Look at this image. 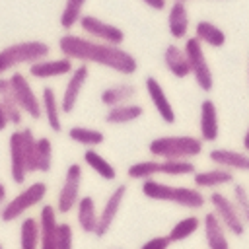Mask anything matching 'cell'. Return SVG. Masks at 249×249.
<instances>
[{
	"label": "cell",
	"instance_id": "cell-1",
	"mask_svg": "<svg viewBox=\"0 0 249 249\" xmlns=\"http://www.w3.org/2000/svg\"><path fill=\"white\" fill-rule=\"evenodd\" d=\"M58 49L60 54L70 60H78L82 64H99L123 76H132L138 70L136 56L123 47L99 43L84 35L64 33L58 39Z\"/></svg>",
	"mask_w": 249,
	"mask_h": 249
},
{
	"label": "cell",
	"instance_id": "cell-2",
	"mask_svg": "<svg viewBox=\"0 0 249 249\" xmlns=\"http://www.w3.org/2000/svg\"><path fill=\"white\" fill-rule=\"evenodd\" d=\"M142 195L150 200L160 202H171L187 210H200L206 204V196L196 187H185V185H169L158 179H146L140 187Z\"/></svg>",
	"mask_w": 249,
	"mask_h": 249
},
{
	"label": "cell",
	"instance_id": "cell-3",
	"mask_svg": "<svg viewBox=\"0 0 249 249\" xmlns=\"http://www.w3.org/2000/svg\"><path fill=\"white\" fill-rule=\"evenodd\" d=\"M204 150V142L191 134H167L150 140L148 152L158 160H195Z\"/></svg>",
	"mask_w": 249,
	"mask_h": 249
},
{
	"label": "cell",
	"instance_id": "cell-4",
	"mask_svg": "<svg viewBox=\"0 0 249 249\" xmlns=\"http://www.w3.org/2000/svg\"><path fill=\"white\" fill-rule=\"evenodd\" d=\"M196 171L193 160H142L134 161L128 165L126 175L128 179L134 181H146V179H156V175H167V177H185L193 175Z\"/></svg>",
	"mask_w": 249,
	"mask_h": 249
},
{
	"label": "cell",
	"instance_id": "cell-5",
	"mask_svg": "<svg viewBox=\"0 0 249 249\" xmlns=\"http://www.w3.org/2000/svg\"><path fill=\"white\" fill-rule=\"evenodd\" d=\"M49 53L51 47L45 41H19L8 45L0 51V76L19 64H33L41 58H47Z\"/></svg>",
	"mask_w": 249,
	"mask_h": 249
},
{
	"label": "cell",
	"instance_id": "cell-6",
	"mask_svg": "<svg viewBox=\"0 0 249 249\" xmlns=\"http://www.w3.org/2000/svg\"><path fill=\"white\" fill-rule=\"evenodd\" d=\"M47 191L49 189H47L45 181H33L23 191H19L14 198L6 200V204L2 206V212H0V220L2 222H14V220L21 218L27 210H31L33 206H37L45 200Z\"/></svg>",
	"mask_w": 249,
	"mask_h": 249
},
{
	"label": "cell",
	"instance_id": "cell-7",
	"mask_svg": "<svg viewBox=\"0 0 249 249\" xmlns=\"http://www.w3.org/2000/svg\"><path fill=\"white\" fill-rule=\"evenodd\" d=\"M183 51L187 54L191 76L195 78V84L198 86L200 91L210 93L212 88H214V74H212V68L208 64V58H206L202 43L196 37H187L185 45H183Z\"/></svg>",
	"mask_w": 249,
	"mask_h": 249
},
{
	"label": "cell",
	"instance_id": "cell-8",
	"mask_svg": "<svg viewBox=\"0 0 249 249\" xmlns=\"http://www.w3.org/2000/svg\"><path fill=\"white\" fill-rule=\"evenodd\" d=\"M206 202L210 204L212 212L216 214V218L224 224V228L228 230L230 235L241 237L247 230V224L243 222V218L239 216L231 196H228L222 191H210V195L206 196Z\"/></svg>",
	"mask_w": 249,
	"mask_h": 249
},
{
	"label": "cell",
	"instance_id": "cell-9",
	"mask_svg": "<svg viewBox=\"0 0 249 249\" xmlns=\"http://www.w3.org/2000/svg\"><path fill=\"white\" fill-rule=\"evenodd\" d=\"M10 89H12V97L16 101V105L21 109L23 115L31 117V119H41L43 111H41V97L33 91L29 80L25 78V74L21 72H14L10 78Z\"/></svg>",
	"mask_w": 249,
	"mask_h": 249
},
{
	"label": "cell",
	"instance_id": "cell-10",
	"mask_svg": "<svg viewBox=\"0 0 249 249\" xmlns=\"http://www.w3.org/2000/svg\"><path fill=\"white\" fill-rule=\"evenodd\" d=\"M82 177H84V169L80 163H70L66 167L58 196H56V212L58 214H68L76 208L78 200H80V189H82Z\"/></svg>",
	"mask_w": 249,
	"mask_h": 249
},
{
	"label": "cell",
	"instance_id": "cell-11",
	"mask_svg": "<svg viewBox=\"0 0 249 249\" xmlns=\"http://www.w3.org/2000/svg\"><path fill=\"white\" fill-rule=\"evenodd\" d=\"M80 29L93 41H99V43H107V45H115V47H121L124 43V31L109 21H103L99 19L97 16L93 14H84L78 21Z\"/></svg>",
	"mask_w": 249,
	"mask_h": 249
},
{
	"label": "cell",
	"instance_id": "cell-12",
	"mask_svg": "<svg viewBox=\"0 0 249 249\" xmlns=\"http://www.w3.org/2000/svg\"><path fill=\"white\" fill-rule=\"evenodd\" d=\"M128 193L126 185H117L111 195L107 196V200L103 202L101 210H99V218H97V230H95V237H105L121 210V204L124 202V196Z\"/></svg>",
	"mask_w": 249,
	"mask_h": 249
},
{
	"label": "cell",
	"instance_id": "cell-13",
	"mask_svg": "<svg viewBox=\"0 0 249 249\" xmlns=\"http://www.w3.org/2000/svg\"><path fill=\"white\" fill-rule=\"evenodd\" d=\"M88 78H89V68H88V64H78V68H74V70L70 72V78H68V82H66V88H64L62 95H60V99H58L62 113L68 115V113H72V111L76 109L78 99H80V93H82V89H84Z\"/></svg>",
	"mask_w": 249,
	"mask_h": 249
},
{
	"label": "cell",
	"instance_id": "cell-14",
	"mask_svg": "<svg viewBox=\"0 0 249 249\" xmlns=\"http://www.w3.org/2000/svg\"><path fill=\"white\" fill-rule=\"evenodd\" d=\"M144 88H146V93L150 97V103L154 105V109L160 115V119L165 124H173L177 121V115H175V109H173V105H171V101H169L163 86L160 84V80L154 78V76H146Z\"/></svg>",
	"mask_w": 249,
	"mask_h": 249
},
{
	"label": "cell",
	"instance_id": "cell-15",
	"mask_svg": "<svg viewBox=\"0 0 249 249\" xmlns=\"http://www.w3.org/2000/svg\"><path fill=\"white\" fill-rule=\"evenodd\" d=\"M208 160L216 167H224L230 171H241L249 173V154L243 150H231V148H212L208 152Z\"/></svg>",
	"mask_w": 249,
	"mask_h": 249
},
{
	"label": "cell",
	"instance_id": "cell-16",
	"mask_svg": "<svg viewBox=\"0 0 249 249\" xmlns=\"http://www.w3.org/2000/svg\"><path fill=\"white\" fill-rule=\"evenodd\" d=\"M220 136V117L216 103L206 97L200 103V115H198V138L202 142H216Z\"/></svg>",
	"mask_w": 249,
	"mask_h": 249
},
{
	"label": "cell",
	"instance_id": "cell-17",
	"mask_svg": "<svg viewBox=\"0 0 249 249\" xmlns=\"http://www.w3.org/2000/svg\"><path fill=\"white\" fill-rule=\"evenodd\" d=\"M202 224V235H204V243L208 249H230V233L224 228V224L216 218V214L212 210L204 212V216L200 218Z\"/></svg>",
	"mask_w": 249,
	"mask_h": 249
},
{
	"label": "cell",
	"instance_id": "cell-18",
	"mask_svg": "<svg viewBox=\"0 0 249 249\" xmlns=\"http://www.w3.org/2000/svg\"><path fill=\"white\" fill-rule=\"evenodd\" d=\"M8 154H10V177L16 185H23L27 179V167H25V156H23V144H21V130H14L8 138Z\"/></svg>",
	"mask_w": 249,
	"mask_h": 249
},
{
	"label": "cell",
	"instance_id": "cell-19",
	"mask_svg": "<svg viewBox=\"0 0 249 249\" xmlns=\"http://www.w3.org/2000/svg\"><path fill=\"white\" fill-rule=\"evenodd\" d=\"M235 183V173L224 167H212V169H202L193 173V185L200 191H220V187L233 185Z\"/></svg>",
	"mask_w": 249,
	"mask_h": 249
},
{
	"label": "cell",
	"instance_id": "cell-20",
	"mask_svg": "<svg viewBox=\"0 0 249 249\" xmlns=\"http://www.w3.org/2000/svg\"><path fill=\"white\" fill-rule=\"evenodd\" d=\"M72 70H74V60H70L66 56H62V58H41V60L29 64V74H31V78H37V80L66 76Z\"/></svg>",
	"mask_w": 249,
	"mask_h": 249
},
{
	"label": "cell",
	"instance_id": "cell-21",
	"mask_svg": "<svg viewBox=\"0 0 249 249\" xmlns=\"http://www.w3.org/2000/svg\"><path fill=\"white\" fill-rule=\"evenodd\" d=\"M37 220H39V230H41L39 249H56V226H58L56 208L53 204H43Z\"/></svg>",
	"mask_w": 249,
	"mask_h": 249
},
{
	"label": "cell",
	"instance_id": "cell-22",
	"mask_svg": "<svg viewBox=\"0 0 249 249\" xmlns=\"http://www.w3.org/2000/svg\"><path fill=\"white\" fill-rule=\"evenodd\" d=\"M161 58H163V66H165V70H167L171 76H175V78H179V80L191 76L189 60H187V54H185L183 47H179V45H175V43L167 45V47L163 49Z\"/></svg>",
	"mask_w": 249,
	"mask_h": 249
},
{
	"label": "cell",
	"instance_id": "cell-23",
	"mask_svg": "<svg viewBox=\"0 0 249 249\" xmlns=\"http://www.w3.org/2000/svg\"><path fill=\"white\" fill-rule=\"evenodd\" d=\"M189 25H191V18H189L187 4L173 2V4L169 6V10H167V29H169V35H171L175 41L187 39Z\"/></svg>",
	"mask_w": 249,
	"mask_h": 249
},
{
	"label": "cell",
	"instance_id": "cell-24",
	"mask_svg": "<svg viewBox=\"0 0 249 249\" xmlns=\"http://www.w3.org/2000/svg\"><path fill=\"white\" fill-rule=\"evenodd\" d=\"M134 95H136V86L132 82H117V84H111L101 89L99 101L109 109L115 105L130 103L134 99Z\"/></svg>",
	"mask_w": 249,
	"mask_h": 249
},
{
	"label": "cell",
	"instance_id": "cell-25",
	"mask_svg": "<svg viewBox=\"0 0 249 249\" xmlns=\"http://www.w3.org/2000/svg\"><path fill=\"white\" fill-rule=\"evenodd\" d=\"M41 111H43V117L47 121V126L54 134L62 132L60 103H58V97H56V93H54V89L51 86H45L43 91H41Z\"/></svg>",
	"mask_w": 249,
	"mask_h": 249
},
{
	"label": "cell",
	"instance_id": "cell-26",
	"mask_svg": "<svg viewBox=\"0 0 249 249\" xmlns=\"http://www.w3.org/2000/svg\"><path fill=\"white\" fill-rule=\"evenodd\" d=\"M97 218H99V210L95 206V198L89 196V195L80 196V200L76 204V222H78V228L84 233H93L95 235Z\"/></svg>",
	"mask_w": 249,
	"mask_h": 249
},
{
	"label": "cell",
	"instance_id": "cell-27",
	"mask_svg": "<svg viewBox=\"0 0 249 249\" xmlns=\"http://www.w3.org/2000/svg\"><path fill=\"white\" fill-rule=\"evenodd\" d=\"M193 37H196L202 43V47L206 45V47H212V49H222L228 41L226 31L220 25H216L214 21H208V19H200V21L195 23V35Z\"/></svg>",
	"mask_w": 249,
	"mask_h": 249
},
{
	"label": "cell",
	"instance_id": "cell-28",
	"mask_svg": "<svg viewBox=\"0 0 249 249\" xmlns=\"http://www.w3.org/2000/svg\"><path fill=\"white\" fill-rule=\"evenodd\" d=\"M142 115H144V107L130 101V103L109 107L105 113V123L107 124H126V123L138 121Z\"/></svg>",
	"mask_w": 249,
	"mask_h": 249
},
{
	"label": "cell",
	"instance_id": "cell-29",
	"mask_svg": "<svg viewBox=\"0 0 249 249\" xmlns=\"http://www.w3.org/2000/svg\"><path fill=\"white\" fill-rule=\"evenodd\" d=\"M82 158H84V163H86L95 175H99L101 179H105V181H115V179H117V169H115V165H113L105 156H101L95 148H88Z\"/></svg>",
	"mask_w": 249,
	"mask_h": 249
},
{
	"label": "cell",
	"instance_id": "cell-30",
	"mask_svg": "<svg viewBox=\"0 0 249 249\" xmlns=\"http://www.w3.org/2000/svg\"><path fill=\"white\" fill-rule=\"evenodd\" d=\"M68 138L80 146L88 148H97L105 142V134L99 128H89V126H82V124H74L68 128Z\"/></svg>",
	"mask_w": 249,
	"mask_h": 249
},
{
	"label": "cell",
	"instance_id": "cell-31",
	"mask_svg": "<svg viewBox=\"0 0 249 249\" xmlns=\"http://www.w3.org/2000/svg\"><path fill=\"white\" fill-rule=\"evenodd\" d=\"M0 105L6 113V119L10 124L14 126H19L23 123V113L21 109L16 105L14 97H12V89H10V80L8 78H2L0 76Z\"/></svg>",
	"mask_w": 249,
	"mask_h": 249
},
{
	"label": "cell",
	"instance_id": "cell-32",
	"mask_svg": "<svg viewBox=\"0 0 249 249\" xmlns=\"http://www.w3.org/2000/svg\"><path fill=\"white\" fill-rule=\"evenodd\" d=\"M200 224H202V220H200L196 214H189V216H185V218H181L179 222L173 224V228L169 230L167 237H169L171 243L185 241V239L193 237V235L200 230Z\"/></svg>",
	"mask_w": 249,
	"mask_h": 249
},
{
	"label": "cell",
	"instance_id": "cell-33",
	"mask_svg": "<svg viewBox=\"0 0 249 249\" xmlns=\"http://www.w3.org/2000/svg\"><path fill=\"white\" fill-rule=\"evenodd\" d=\"M41 241V230L39 220L33 216H27L19 224V249H39Z\"/></svg>",
	"mask_w": 249,
	"mask_h": 249
},
{
	"label": "cell",
	"instance_id": "cell-34",
	"mask_svg": "<svg viewBox=\"0 0 249 249\" xmlns=\"http://www.w3.org/2000/svg\"><path fill=\"white\" fill-rule=\"evenodd\" d=\"M19 130H21V144H23L27 173H37V136L29 126H23Z\"/></svg>",
	"mask_w": 249,
	"mask_h": 249
},
{
	"label": "cell",
	"instance_id": "cell-35",
	"mask_svg": "<svg viewBox=\"0 0 249 249\" xmlns=\"http://www.w3.org/2000/svg\"><path fill=\"white\" fill-rule=\"evenodd\" d=\"M88 0H66L64 2V8H62V14L58 18L62 29L70 31L74 25H78L80 18L84 16V6H86Z\"/></svg>",
	"mask_w": 249,
	"mask_h": 249
},
{
	"label": "cell",
	"instance_id": "cell-36",
	"mask_svg": "<svg viewBox=\"0 0 249 249\" xmlns=\"http://www.w3.org/2000/svg\"><path fill=\"white\" fill-rule=\"evenodd\" d=\"M53 169V142L47 136L37 138V173H49Z\"/></svg>",
	"mask_w": 249,
	"mask_h": 249
},
{
	"label": "cell",
	"instance_id": "cell-37",
	"mask_svg": "<svg viewBox=\"0 0 249 249\" xmlns=\"http://www.w3.org/2000/svg\"><path fill=\"white\" fill-rule=\"evenodd\" d=\"M231 200L239 212V216L243 218V222L249 226V189L241 183H233L231 187Z\"/></svg>",
	"mask_w": 249,
	"mask_h": 249
},
{
	"label": "cell",
	"instance_id": "cell-38",
	"mask_svg": "<svg viewBox=\"0 0 249 249\" xmlns=\"http://www.w3.org/2000/svg\"><path fill=\"white\" fill-rule=\"evenodd\" d=\"M56 249H74V228L68 222L56 226Z\"/></svg>",
	"mask_w": 249,
	"mask_h": 249
},
{
	"label": "cell",
	"instance_id": "cell-39",
	"mask_svg": "<svg viewBox=\"0 0 249 249\" xmlns=\"http://www.w3.org/2000/svg\"><path fill=\"white\" fill-rule=\"evenodd\" d=\"M169 245H171V241L167 235H154V237L146 239L140 245V249H169Z\"/></svg>",
	"mask_w": 249,
	"mask_h": 249
},
{
	"label": "cell",
	"instance_id": "cell-40",
	"mask_svg": "<svg viewBox=\"0 0 249 249\" xmlns=\"http://www.w3.org/2000/svg\"><path fill=\"white\" fill-rule=\"evenodd\" d=\"M148 8H152V10H156V12H161V10H165V6H167V0H142Z\"/></svg>",
	"mask_w": 249,
	"mask_h": 249
},
{
	"label": "cell",
	"instance_id": "cell-41",
	"mask_svg": "<svg viewBox=\"0 0 249 249\" xmlns=\"http://www.w3.org/2000/svg\"><path fill=\"white\" fill-rule=\"evenodd\" d=\"M6 198H8V191H6V185L0 181V212H2V206L6 204Z\"/></svg>",
	"mask_w": 249,
	"mask_h": 249
},
{
	"label": "cell",
	"instance_id": "cell-42",
	"mask_svg": "<svg viewBox=\"0 0 249 249\" xmlns=\"http://www.w3.org/2000/svg\"><path fill=\"white\" fill-rule=\"evenodd\" d=\"M8 119H6V113H4V109H2V105H0V132L2 130H6L8 128Z\"/></svg>",
	"mask_w": 249,
	"mask_h": 249
},
{
	"label": "cell",
	"instance_id": "cell-43",
	"mask_svg": "<svg viewBox=\"0 0 249 249\" xmlns=\"http://www.w3.org/2000/svg\"><path fill=\"white\" fill-rule=\"evenodd\" d=\"M241 146H243V152L249 154V126H247V130H245V134L241 138Z\"/></svg>",
	"mask_w": 249,
	"mask_h": 249
},
{
	"label": "cell",
	"instance_id": "cell-44",
	"mask_svg": "<svg viewBox=\"0 0 249 249\" xmlns=\"http://www.w3.org/2000/svg\"><path fill=\"white\" fill-rule=\"evenodd\" d=\"M173 2H181V4H187L189 0H173Z\"/></svg>",
	"mask_w": 249,
	"mask_h": 249
},
{
	"label": "cell",
	"instance_id": "cell-45",
	"mask_svg": "<svg viewBox=\"0 0 249 249\" xmlns=\"http://www.w3.org/2000/svg\"><path fill=\"white\" fill-rule=\"evenodd\" d=\"M247 82H249V64H247Z\"/></svg>",
	"mask_w": 249,
	"mask_h": 249
},
{
	"label": "cell",
	"instance_id": "cell-46",
	"mask_svg": "<svg viewBox=\"0 0 249 249\" xmlns=\"http://www.w3.org/2000/svg\"><path fill=\"white\" fill-rule=\"evenodd\" d=\"M0 249H4V245H2V243H0Z\"/></svg>",
	"mask_w": 249,
	"mask_h": 249
}]
</instances>
